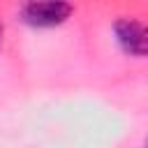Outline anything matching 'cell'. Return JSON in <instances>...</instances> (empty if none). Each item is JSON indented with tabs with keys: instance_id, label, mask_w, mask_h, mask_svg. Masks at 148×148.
Here are the masks:
<instances>
[{
	"instance_id": "obj_3",
	"label": "cell",
	"mask_w": 148,
	"mask_h": 148,
	"mask_svg": "<svg viewBox=\"0 0 148 148\" xmlns=\"http://www.w3.org/2000/svg\"><path fill=\"white\" fill-rule=\"evenodd\" d=\"M0 42H2V25H0Z\"/></svg>"
},
{
	"instance_id": "obj_1",
	"label": "cell",
	"mask_w": 148,
	"mask_h": 148,
	"mask_svg": "<svg viewBox=\"0 0 148 148\" xmlns=\"http://www.w3.org/2000/svg\"><path fill=\"white\" fill-rule=\"evenodd\" d=\"M74 7L67 0H30L21 9L23 23L32 28H56L72 16Z\"/></svg>"
},
{
	"instance_id": "obj_4",
	"label": "cell",
	"mask_w": 148,
	"mask_h": 148,
	"mask_svg": "<svg viewBox=\"0 0 148 148\" xmlns=\"http://www.w3.org/2000/svg\"><path fill=\"white\" fill-rule=\"evenodd\" d=\"M146 148H148V141H146Z\"/></svg>"
},
{
	"instance_id": "obj_2",
	"label": "cell",
	"mask_w": 148,
	"mask_h": 148,
	"mask_svg": "<svg viewBox=\"0 0 148 148\" xmlns=\"http://www.w3.org/2000/svg\"><path fill=\"white\" fill-rule=\"evenodd\" d=\"M118 46L134 58H148V25L136 18H118L113 23Z\"/></svg>"
}]
</instances>
